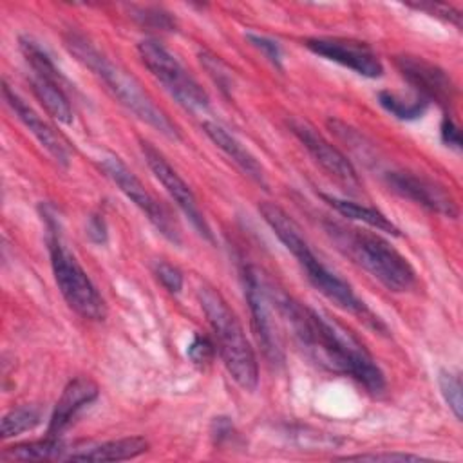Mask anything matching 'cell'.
<instances>
[{
  "label": "cell",
  "mask_w": 463,
  "mask_h": 463,
  "mask_svg": "<svg viewBox=\"0 0 463 463\" xmlns=\"http://www.w3.org/2000/svg\"><path fill=\"white\" fill-rule=\"evenodd\" d=\"M259 212L266 224L271 228L275 237L284 244V248L297 259L298 266L306 273V279L309 284L322 293L327 300H331L335 306L345 309L347 313H353L360 318H364L367 324H373L376 327H382L378 317L373 315V311L365 306L362 298L353 291V288L335 271H331L311 250L309 242L304 239L298 224L288 215L286 210H282L279 204L264 201L259 204Z\"/></svg>",
  "instance_id": "obj_3"
},
{
  "label": "cell",
  "mask_w": 463,
  "mask_h": 463,
  "mask_svg": "<svg viewBox=\"0 0 463 463\" xmlns=\"http://www.w3.org/2000/svg\"><path fill=\"white\" fill-rule=\"evenodd\" d=\"M235 434L233 423L230 421V418H215L212 423V438L215 441V445H222L224 441H230Z\"/></svg>",
  "instance_id": "obj_35"
},
{
  "label": "cell",
  "mask_w": 463,
  "mask_h": 463,
  "mask_svg": "<svg viewBox=\"0 0 463 463\" xmlns=\"http://www.w3.org/2000/svg\"><path fill=\"white\" fill-rule=\"evenodd\" d=\"M63 45L136 118H139L168 139H181L177 125L154 103V99L145 92L141 83L121 65L114 63L107 54H103L85 34L78 31H69L63 36Z\"/></svg>",
  "instance_id": "obj_2"
},
{
  "label": "cell",
  "mask_w": 463,
  "mask_h": 463,
  "mask_svg": "<svg viewBox=\"0 0 463 463\" xmlns=\"http://www.w3.org/2000/svg\"><path fill=\"white\" fill-rule=\"evenodd\" d=\"M42 421V411L36 405H20L11 409L2 418V439L14 438L22 432L33 430Z\"/></svg>",
  "instance_id": "obj_23"
},
{
  "label": "cell",
  "mask_w": 463,
  "mask_h": 463,
  "mask_svg": "<svg viewBox=\"0 0 463 463\" xmlns=\"http://www.w3.org/2000/svg\"><path fill=\"white\" fill-rule=\"evenodd\" d=\"M67 443L60 438L45 436L36 441L14 443L2 450V461H63Z\"/></svg>",
  "instance_id": "obj_20"
},
{
  "label": "cell",
  "mask_w": 463,
  "mask_h": 463,
  "mask_svg": "<svg viewBox=\"0 0 463 463\" xmlns=\"http://www.w3.org/2000/svg\"><path fill=\"white\" fill-rule=\"evenodd\" d=\"M98 394L99 389L94 380L87 376L72 378L61 391V396L52 409L47 425V436L60 438L72 425L76 416L98 398Z\"/></svg>",
  "instance_id": "obj_16"
},
{
  "label": "cell",
  "mask_w": 463,
  "mask_h": 463,
  "mask_svg": "<svg viewBox=\"0 0 463 463\" xmlns=\"http://www.w3.org/2000/svg\"><path fill=\"white\" fill-rule=\"evenodd\" d=\"M199 61L204 67V71L208 72V76L213 80V83L222 92H230L232 90V85H233L232 71L226 67V63L219 56H215L210 51H199Z\"/></svg>",
  "instance_id": "obj_26"
},
{
  "label": "cell",
  "mask_w": 463,
  "mask_h": 463,
  "mask_svg": "<svg viewBox=\"0 0 463 463\" xmlns=\"http://www.w3.org/2000/svg\"><path fill=\"white\" fill-rule=\"evenodd\" d=\"M197 298L213 331L217 351L226 371L239 387L255 391L259 383V365L237 315L232 311L221 291L210 284L199 286Z\"/></svg>",
  "instance_id": "obj_5"
},
{
  "label": "cell",
  "mask_w": 463,
  "mask_h": 463,
  "mask_svg": "<svg viewBox=\"0 0 463 463\" xmlns=\"http://www.w3.org/2000/svg\"><path fill=\"white\" fill-rule=\"evenodd\" d=\"M439 136H441V141L443 145H447L449 148L459 152L461 150V134H459V127L454 123V119L445 114L443 119H441V125H439Z\"/></svg>",
  "instance_id": "obj_33"
},
{
  "label": "cell",
  "mask_w": 463,
  "mask_h": 463,
  "mask_svg": "<svg viewBox=\"0 0 463 463\" xmlns=\"http://www.w3.org/2000/svg\"><path fill=\"white\" fill-rule=\"evenodd\" d=\"M244 38H246L255 49H259L275 67L282 69V58H284V54H282V47H280V43H279L277 40H271V38H268V36H262V34H257V33H251V31H248V33L244 34Z\"/></svg>",
  "instance_id": "obj_30"
},
{
  "label": "cell",
  "mask_w": 463,
  "mask_h": 463,
  "mask_svg": "<svg viewBox=\"0 0 463 463\" xmlns=\"http://www.w3.org/2000/svg\"><path fill=\"white\" fill-rule=\"evenodd\" d=\"M154 275L157 277V280L161 282V286L170 291V293H179L183 289L184 284V277L181 273V269L166 260H157L154 264Z\"/></svg>",
  "instance_id": "obj_28"
},
{
  "label": "cell",
  "mask_w": 463,
  "mask_h": 463,
  "mask_svg": "<svg viewBox=\"0 0 463 463\" xmlns=\"http://www.w3.org/2000/svg\"><path fill=\"white\" fill-rule=\"evenodd\" d=\"M387 186L403 199H409L432 213L456 219L459 210L454 197L439 183L409 170H392L385 174Z\"/></svg>",
  "instance_id": "obj_13"
},
{
  "label": "cell",
  "mask_w": 463,
  "mask_h": 463,
  "mask_svg": "<svg viewBox=\"0 0 463 463\" xmlns=\"http://www.w3.org/2000/svg\"><path fill=\"white\" fill-rule=\"evenodd\" d=\"M320 197L342 217L356 221V222H364L378 232H385L391 235H400V230L396 228V224L380 210L373 208V206H365L349 199H342L336 195H329V194H320Z\"/></svg>",
  "instance_id": "obj_19"
},
{
  "label": "cell",
  "mask_w": 463,
  "mask_h": 463,
  "mask_svg": "<svg viewBox=\"0 0 463 463\" xmlns=\"http://www.w3.org/2000/svg\"><path fill=\"white\" fill-rule=\"evenodd\" d=\"M378 103L382 105V109H385L391 116H394L400 121L420 119L429 110V105H430L420 96L403 98L392 90H380Z\"/></svg>",
  "instance_id": "obj_22"
},
{
  "label": "cell",
  "mask_w": 463,
  "mask_h": 463,
  "mask_svg": "<svg viewBox=\"0 0 463 463\" xmlns=\"http://www.w3.org/2000/svg\"><path fill=\"white\" fill-rule=\"evenodd\" d=\"M2 96L5 103L11 107L14 116L24 123V127L36 137V141L47 150V154L63 168L69 166L71 163V150L65 143V139L47 123L43 121L27 103L25 99L11 89L5 81L2 83Z\"/></svg>",
  "instance_id": "obj_15"
},
{
  "label": "cell",
  "mask_w": 463,
  "mask_h": 463,
  "mask_svg": "<svg viewBox=\"0 0 463 463\" xmlns=\"http://www.w3.org/2000/svg\"><path fill=\"white\" fill-rule=\"evenodd\" d=\"M45 228H47V246L51 257V268L54 282L67 302V306L87 320H103L107 315V306L87 271L80 266L76 257L67 250L63 237L60 233L58 219L43 210Z\"/></svg>",
  "instance_id": "obj_6"
},
{
  "label": "cell",
  "mask_w": 463,
  "mask_h": 463,
  "mask_svg": "<svg viewBox=\"0 0 463 463\" xmlns=\"http://www.w3.org/2000/svg\"><path fill=\"white\" fill-rule=\"evenodd\" d=\"M394 65L405 81L416 90V96L429 103L434 101L443 109L454 105L456 87L450 76L439 65L414 54L396 56Z\"/></svg>",
  "instance_id": "obj_12"
},
{
  "label": "cell",
  "mask_w": 463,
  "mask_h": 463,
  "mask_svg": "<svg viewBox=\"0 0 463 463\" xmlns=\"http://www.w3.org/2000/svg\"><path fill=\"white\" fill-rule=\"evenodd\" d=\"M132 16L146 29L154 31H175V18L166 13L163 7L156 5H139V7H130Z\"/></svg>",
  "instance_id": "obj_25"
},
{
  "label": "cell",
  "mask_w": 463,
  "mask_h": 463,
  "mask_svg": "<svg viewBox=\"0 0 463 463\" xmlns=\"http://www.w3.org/2000/svg\"><path fill=\"white\" fill-rule=\"evenodd\" d=\"M203 132L208 136V139L242 172L246 174L251 181L259 183L260 186H268L266 181V172L259 159L222 125L215 121H204L201 125Z\"/></svg>",
  "instance_id": "obj_18"
},
{
  "label": "cell",
  "mask_w": 463,
  "mask_h": 463,
  "mask_svg": "<svg viewBox=\"0 0 463 463\" xmlns=\"http://www.w3.org/2000/svg\"><path fill=\"white\" fill-rule=\"evenodd\" d=\"M139 148H141V154H143L150 172L163 184L166 194L172 197V201L177 204V208L184 213V217L190 221L194 230L204 241L213 242V233H212L188 183L177 174V170L166 161V157L152 143L139 139Z\"/></svg>",
  "instance_id": "obj_10"
},
{
  "label": "cell",
  "mask_w": 463,
  "mask_h": 463,
  "mask_svg": "<svg viewBox=\"0 0 463 463\" xmlns=\"http://www.w3.org/2000/svg\"><path fill=\"white\" fill-rule=\"evenodd\" d=\"M409 7H414L418 11H425L430 16L441 18L452 25H456L458 29L461 27V11L456 9L454 5L449 4H436V2H421V4H407Z\"/></svg>",
  "instance_id": "obj_31"
},
{
  "label": "cell",
  "mask_w": 463,
  "mask_h": 463,
  "mask_svg": "<svg viewBox=\"0 0 463 463\" xmlns=\"http://www.w3.org/2000/svg\"><path fill=\"white\" fill-rule=\"evenodd\" d=\"M340 459H356V461H420L421 456L409 452H364V454H349Z\"/></svg>",
  "instance_id": "obj_32"
},
{
  "label": "cell",
  "mask_w": 463,
  "mask_h": 463,
  "mask_svg": "<svg viewBox=\"0 0 463 463\" xmlns=\"http://www.w3.org/2000/svg\"><path fill=\"white\" fill-rule=\"evenodd\" d=\"M289 434L291 438H295V441L300 447H309V449H329V447H336L340 445V439H336L331 434L315 430L311 427H289Z\"/></svg>",
  "instance_id": "obj_27"
},
{
  "label": "cell",
  "mask_w": 463,
  "mask_h": 463,
  "mask_svg": "<svg viewBox=\"0 0 463 463\" xmlns=\"http://www.w3.org/2000/svg\"><path fill=\"white\" fill-rule=\"evenodd\" d=\"M304 45L317 56L335 61L364 78H380L383 65L371 45L349 38H307Z\"/></svg>",
  "instance_id": "obj_14"
},
{
  "label": "cell",
  "mask_w": 463,
  "mask_h": 463,
  "mask_svg": "<svg viewBox=\"0 0 463 463\" xmlns=\"http://www.w3.org/2000/svg\"><path fill=\"white\" fill-rule=\"evenodd\" d=\"M99 168L119 188V192L146 215V219L163 237L172 242H179L177 228L166 208L145 188L141 179L118 156H103L99 159Z\"/></svg>",
  "instance_id": "obj_9"
},
{
  "label": "cell",
  "mask_w": 463,
  "mask_h": 463,
  "mask_svg": "<svg viewBox=\"0 0 463 463\" xmlns=\"http://www.w3.org/2000/svg\"><path fill=\"white\" fill-rule=\"evenodd\" d=\"M29 81H31L33 94L42 103V107L47 110V114L63 125H71L72 123V109H71L67 94L61 89V83L45 80V78H40L34 74L31 76Z\"/></svg>",
  "instance_id": "obj_21"
},
{
  "label": "cell",
  "mask_w": 463,
  "mask_h": 463,
  "mask_svg": "<svg viewBox=\"0 0 463 463\" xmlns=\"http://www.w3.org/2000/svg\"><path fill=\"white\" fill-rule=\"evenodd\" d=\"M324 230L336 248L354 264L365 269L383 288L394 293L409 291L416 284V271L411 262L378 233L347 228L324 221Z\"/></svg>",
  "instance_id": "obj_4"
},
{
  "label": "cell",
  "mask_w": 463,
  "mask_h": 463,
  "mask_svg": "<svg viewBox=\"0 0 463 463\" xmlns=\"http://www.w3.org/2000/svg\"><path fill=\"white\" fill-rule=\"evenodd\" d=\"M137 54L150 74L186 110H204L208 94L184 65L157 40L146 38L137 43Z\"/></svg>",
  "instance_id": "obj_7"
},
{
  "label": "cell",
  "mask_w": 463,
  "mask_h": 463,
  "mask_svg": "<svg viewBox=\"0 0 463 463\" xmlns=\"http://www.w3.org/2000/svg\"><path fill=\"white\" fill-rule=\"evenodd\" d=\"M87 237L90 242L94 244H105L109 239V230H107V222L103 219V215L99 213H92L87 221V230H85Z\"/></svg>",
  "instance_id": "obj_34"
},
{
  "label": "cell",
  "mask_w": 463,
  "mask_h": 463,
  "mask_svg": "<svg viewBox=\"0 0 463 463\" xmlns=\"http://www.w3.org/2000/svg\"><path fill=\"white\" fill-rule=\"evenodd\" d=\"M186 354H188V358H190L195 365L203 367V365H208V364L213 360V356H215V345H213V342H212L208 336L197 333V335H194L192 342L188 344Z\"/></svg>",
  "instance_id": "obj_29"
},
{
  "label": "cell",
  "mask_w": 463,
  "mask_h": 463,
  "mask_svg": "<svg viewBox=\"0 0 463 463\" xmlns=\"http://www.w3.org/2000/svg\"><path fill=\"white\" fill-rule=\"evenodd\" d=\"M242 288L250 306L251 329L259 347L262 349V354L269 364H282L284 349L280 344L277 322L273 318L271 286L264 280L259 268L248 264L242 268Z\"/></svg>",
  "instance_id": "obj_8"
},
{
  "label": "cell",
  "mask_w": 463,
  "mask_h": 463,
  "mask_svg": "<svg viewBox=\"0 0 463 463\" xmlns=\"http://www.w3.org/2000/svg\"><path fill=\"white\" fill-rule=\"evenodd\" d=\"M148 450V441L141 436L107 439L101 443L67 445L63 461H125Z\"/></svg>",
  "instance_id": "obj_17"
},
{
  "label": "cell",
  "mask_w": 463,
  "mask_h": 463,
  "mask_svg": "<svg viewBox=\"0 0 463 463\" xmlns=\"http://www.w3.org/2000/svg\"><path fill=\"white\" fill-rule=\"evenodd\" d=\"M273 304L302 351L320 367L353 378L367 392L385 391V374L365 345L338 320L271 288Z\"/></svg>",
  "instance_id": "obj_1"
},
{
  "label": "cell",
  "mask_w": 463,
  "mask_h": 463,
  "mask_svg": "<svg viewBox=\"0 0 463 463\" xmlns=\"http://www.w3.org/2000/svg\"><path fill=\"white\" fill-rule=\"evenodd\" d=\"M438 385H439V392H441L445 403L449 405V409L452 411L454 418L461 420V416H463V398H461V376H459V373L441 369L438 373Z\"/></svg>",
  "instance_id": "obj_24"
},
{
  "label": "cell",
  "mask_w": 463,
  "mask_h": 463,
  "mask_svg": "<svg viewBox=\"0 0 463 463\" xmlns=\"http://www.w3.org/2000/svg\"><path fill=\"white\" fill-rule=\"evenodd\" d=\"M288 127L291 134L302 143L307 154L345 190L356 192L360 188V179L351 165V161L333 145L329 143L313 125L302 119H289Z\"/></svg>",
  "instance_id": "obj_11"
}]
</instances>
